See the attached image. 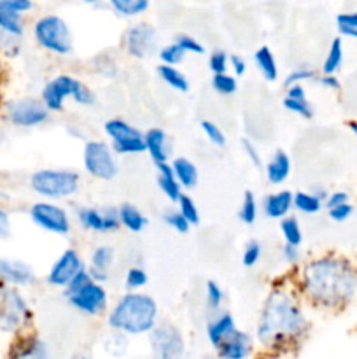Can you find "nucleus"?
Wrapping results in <instances>:
<instances>
[{
	"mask_svg": "<svg viewBox=\"0 0 357 359\" xmlns=\"http://www.w3.org/2000/svg\"><path fill=\"white\" fill-rule=\"evenodd\" d=\"M255 214H258V205H255V198L251 191L245 193L244 203L240 209V219L245 224H252L255 221Z\"/></svg>",
	"mask_w": 357,
	"mask_h": 359,
	"instance_id": "obj_36",
	"label": "nucleus"
},
{
	"mask_svg": "<svg viewBox=\"0 0 357 359\" xmlns=\"http://www.w3.org/2000/svg\"><path fill=\"white\" fill-rule=\"evenodd\" d=\"M321 83L328 88H340V81L335 76H322Z\"/></svg>",
	"mask_w": 357,
	"mask_h": 359,
	"instance_id": "obj_57",
	"label": "nucleus"
},
{
	"mask_svg": "<svg viewBox=\"0 0 357 359\" xmlns=\"http://www.w3.org/2000/svg\"><path fill=\"white\" fill-rule=\"evenodd\" d=\"M234 330L237 328H234L233 318H231L230 314H224L220 316L219 319H216L214 323H210L206 333H209L210 344H212L214 347H219Z\"/></svg>",
	"mask_w": 357,
	"mask_h": 359,
	"instance_id": "obj_22",
	"label": "nucleus"
},
{
	"mask_svg": "<svg viewBox=\"0 0 357 359\" xmlns=\"http://www.w3.org/2000/svg\"><path fill=\"white\" fill-rule=\"evenodd\" d=\"M209 65H210V70H212L216 76H219V74H226V69H227L226 53H224V51H214L212 55H210Z\"/></svg>",
	"mask_w": 357,
	"mask_h": 359,
	"instance_id": "obj_42",
	"label": "nucleus"
},
{
	"mask_svg": "<svg viewBox=\"0 0 357 359\" xmlns=\"http://www.w3.org/2000/svg\"><path fill=\"white\" fill-rule=\"evenodd\" d=\"M178 212L182 214V217H184L189 224L200 223V214L198 209H196V203L192 202L188 195H181V198H178Z\"/></svg>",
	"mask_w": 357,
	"mask_h": 359,
	"instance_id": "obj_35",
	"label": "nucleus"
},
{
	"mask_svg": "<svg viewBox=\"0 0 357 359\" xmlns=\"http://www.w3.org/2000/svg\"><path fill=\"white\" fill-rule=\"evenodd\" d=\"M150 347L158 359H182L184 358V340L181 332L172 325H161L150 333Z\"/></svg>",
	"mask_w": 357,
	"mask_h": 359,
	"instance_id": "obj_8",
	"label": "nucleus"
},
{
	"mask_svg": "<svg viewBox=\"0 0 357 359\" xmlns=\"http://www.w3.org/2000/svg\"><path fill=\"white\" fill-rule=\"evenodd\" d=\"M80 270H84L83 262H80V258L77 256L76 251L69 249V251L63 252V255L59 256L58 262L52 265L48 280L51 284H55V286H69L70 280H72Z\"/></svg>",
	"mask_w": 357,
	"mask_h": 359,
	"instance_id": "obj_13",
	"label": "nucleus"
},
{
	"mask_svg": "<svg viewBox=\"0 0 357 359\" xmlns=\"http://www.w3.org/2000/svg\"><path fill=\"white\" fill-rule=\"evenodd\" d=\"M30 319L24 298L13 286L0 283V330L7 333H16Z\"/></svg>",
	"mask_w": 357,
	"mask_h": 359,
	"instance_id": "obj_6",
	"label": "nucleus"
},
{
	"mask_svg": "<svg viewBox=\"0 0 357 359\" xmlns=\"http://www.w3.org/2000/svg\"><path fill=\"white\" fill-rule=\"evenodd\" d=\"M9 359H49V354L38 339H23L14 344Z\"/></svg>",
	"mask_w": 357,
	"mask_h": 359,
	"instance_id": "obj_19",
	"label": "nucleus"
},
{
	"mask_svg": "<svg viewBox=\"0 0 357 359\" xmlns=\"http://www.w3.org/2000/svg\"><path fill=\"white\" fill-rule=\"evenodd\" d=\"M10 231V221H9V214L6 212L4 209H0V241L6 238Z\"/></svg>",
	"mask_w": 357,
	"mask_h": 359,
	"instance_id": "obj_53",
	"label": "nucleus"
},
{
	"mask_svg": "<svg viewBox=\"0 0 357 359\" xmlns=\"http://www.w3.org/2000/svg\"><path fill=\"white\" fill-rule=\"evenodd\" d=\"M282 233L286 237L287 244L293 245V248H298L301 244L303 235H301V228L296 217H286L282 221Z\"/></svg>",
	"mask_w": 357,
	"mask_h": 359,
	"instance_id": "obj_34",
	"label": "nucleus"
},
{
	"mask_svg": "<svg viewBox=\"0 0 357 359\" xmlns=\"http://www.w3.org/2000/svg\"><path fill=\"white\" fill-rule=\"evenodd\" d=\"M158 72H160L161 79H163L167 84H170L174 90H178V91H188L189 90L188 79H186L184 74L178 72L175 67L164 65V63H163V65L158 67Z\"/></svg>",
	"mask_w": 357,
	"mask_h": 359,
	"instance_id": "obj_31",
	"label": "nucleus"
},
{
	"mask_svg": "<svg viewBox=\"0 0 357 359\" xmlns=\"http://www.w3.org/2000/svg\"><path fill=\"white\" fill-rule=\"evenodd\" d=\"M340 34L346 35V37L357 39V30H354V28H340Z\"/></svg>",
	"mask_w": 357,
	"mask_h": 359,
	"instance_id": "obj_58",
	"label": "nucleus"
},
{
	"mask_svg": "<svg viewBox=\"0 0 357 359\" xmlns=\"http://www.w3.org/2000/svg\"><path fill=\"white\" fill-rule=\"evenodd\" d=\"M118 214H119V223H122L128 230L132 231L144 230V226L147 224V219L140 214V210L136 209V207L130 205V203L121 205V209L118 210Z\"/></svg>",
	"mask_w": 357,
	"mask_h": 359,
	"instance_id": "obj_28",
	"label": "nucleus"
},
{
	"mask_svg": "<svg viewBox=\"0 0 357 359\" xmlns=\"http://www.w3.org/2000/svg\"><path fill=\"white\" fill-rule=\"evenodd\" d=\"M255 63H258L259 70L262 72V76L266 77L268 81H275L276 79V62H275V56H273V53L270 51V48H266V46H262V48H259L258 51H255V56H254Z\"/></svg>",
	"mask_w": 357,
	"mask_h": 359,
	"instance_id": "obj_30",
	"label": "nucleus"
},
{
	"mask_svg": "<svg viewBox=\"0 0 357 359\" xmlns=\"http://www.w3.org/2000/svg\"><path fill=\"white\" fill-rule=\"evenodd\" d=\"M0 32L13 37H20L23 34V23H21V14L14 13L7 7L6 0H0Z\"/></svg>",
	"mask_w": 357,
	"mask_h": 359,
	"instance_id": "obj_25",
	"label": "nucleus"
},
{
	"mask_svg": "<svg viewBox=\"0 0 357 359\" xmlns=\"http://www.w3.org/2000/svg\"><path fill=\"white\" fill-rule=\"evenodd\" d=\"M158 170H160V177H158V182H160V188L172 202H178L181 198V184L175 179L174 170H172V165L161 163L158 165Z\"/></svg>",
	"mask_w": 357,
	"mask_h": 359,
	"instance_id": "obj_24",
	"label": "nucleus"
},
{
	"mask_svg": "<svg viewBox=\"0 0 357 359\" xmlns=\"http://www.w3.org/2000/svg\"><path fill=\"white\" fill-rule=\"evenodd\" d=\"M286 98H293V100H304V98H307V93H304L303 86H300V84H294V86H290L289 90H287Z\"/></svg>",
	"mask_w": 357,
	"mask_h": 359,
	"instance_id": "obj_54",
	"label": "nucleus"
},
{
	"mask_svg": "<svg viewBox=\"0 0 357 359\" xmlns=\"http://www.w3.org/2000/svg\"><path fill=\"white\" fill-rule=\"evenodd\" d=\"M164 221H167L174 230L181 231V233H186V231L189 230V226H191V224L182 217V214L178 212V210H172V212H168L167 216H164Z\"/></svg>",
	"mask_w": 357,
	"mask_h": 359,
	"instance_id": "obj_45",
	"label": "nucleus"
},
{
	"mask_svg": "<svg viewBox=\"0 0 357 359\" xmlns=\"http://www.w3.org/2000/svg\"><path fill=\"white\" fill-rule=\"evenodd\" d=\"M284 107L290 112L303 116V118H312L314 116V109L308 104V100H293V98H284Z\"/></svg>",
	"mask_w": 357,
	"mask_h": 359,
	"instance_id": "obj_39",
	"label": "nucleus"
},
{
	"mask_svg": "<svg viewBox=\"0 0 357 359\" xmlns=\"http://www.w3.org/2000/svg\"><path fill=\"white\" fill-rule=\"evenodd\" d=\"M35 193L49 198H59L76 193L79 186V175L69 170H38L30 181Z\"/></svg>",
	"mask_w": 357,
	"mask_h": 359,
	"instance_id": "obj_7",
	"label": "nucleus"
},
{
	"mask_svg": "<svg viewBox=\"0 0 357 359\" xmlns=\"http://www.w3.org/2000/svg\"><path fill=\"white\" fill-rule=\"evenodd\" d=\"M72 359H88V358H84V356H76V358H72Z\"/></svg>",
	"mask_w": 357,
	"mask_h": 359,
	"instance_id": "obj_60",
	"label": "nucleus"
},
{
	"mask_svg": "<svg viewBox=\"0 0 357 359\" xmlns=\"http://www.w3.org/2000/svg\"><path fill=\"white\" fill-rule=\"evenodd\" d=\"M345 203H349V195L343 191L332 193V195H329L328 200H326V207H328L329 210L335 209V207L345 205Z\"/></svg>",
	"mask_w": 357,
	"mask_h": 359,
	"instance_id": "obj_51",
	"label": "nucleus"
},
{
	"mask_svg": "<svg viewBox=\"0 0 357 359\" xmlns=\"http://www.w3.org/2000/svg\"><path fill=\"white\" fill-rule=\"evenodd\" d=\"M231 65H233V69H234V72L238 74V76H241V74L245 72V60L241 58V56H238V55H234V56H231Z\"/></svg>",
	"mask_w": 357,
	"mask_h": 359,
	"instance_id": "obj_55",
	"label": "nucleus"
},
{
	"mask_svg": "<svg viewBox=\"0 0 357 359\" xmlns=\"http://www.w3.org/2000/svg\"><path fill=\"white\" fill-rule=\"evenodd\" d=\"M338 28H354L357 30V13H343L336 18Z\"/></svg>",
	"mask_w": 357,
	"mask_h": 359,
	"instance_id": "obj_50",
	"label": "nucleus"
},
{
	"mask_svg": "<svg viewBox=\"0 0 357 359\" xmlns=\"http://www.w3.org/2000/svg\"><path fill=\"white\" fill-rule=\"evenodd\" d=\"M350 130H352L354 135L357 137V121H352V123H350Z\"/></svg>",
	"mask_w": 357,
	"mask_h": 359,
	"instance_id": "obj_59",
	"label": "nucleus"
},
{
	"mask_svg": "<svg viewBox=\"0 0 357 359\" xmlns=\"http://www.w3.org/2000/svg\"><path fill=\"white\" fill-rule=\"evenodd\" d=\"M172 170H174L175 179H177L178 184L186 186V188H191L198 181V170H196L195 163H191L186 158H177L172 163Z\"/></svg>",
	"mask_w": 357,
	"mask_h": 359,
	"instance_id": "obj_26",
	"label": "nucleus"
},
{
	"mask_svg": "<svg viewBox=\"0 0 357 359\" xmlns=\"http://www.w3.org/2000/svg\"><path fill=\"white\" fill-rule=\"evenodd\" d=\"M69 300L77 311H83L86 312V314H98V312L105 307L107 297H105L104 287L91 283L88 284L86 287H83L80 291H77V293L70 294Z\"/></svg>",
	"mask_w": 357,
	"mask_h": 359,
	"instance_id": "obj_14",
	"label": "nucleus"
},
{
	"mask_svg": "<svg viewBox=\"0 0 357 359\" xmlns=\"http://www.w3.org/2000/svg\"><path fill=\"white\" fill-rule=\"evenodd\" d=\"M30 216L37 226L52 231V233H66L70 230L66 212L59 209L58 205H52V203H35L30 210Z\"/></svg>",
	"mask_w": 357,
	"mask_h": 359,
	"instance_id": "obj_12",
	"label": "nucleus"
},
{
	"mask_svg": "<svg viewBox=\"0 0 357 359\" xmlns=\"http://www.w3.org/2000/svg\"><path fill=\"white\" fill-rule=\"evenodd\" d=\"M160 58L163 60L164 65L174 67L175 63H181L184 60V51H182V48L178 44H170L161 49Z\"/></svg>",
	"mask_w": 357,
	"mask_h": 359,
	"instance_id": "obj_38",
	"label": "nucleus"
},
{
	"mask_svg": "<svg viewBox=\"0 0 357 359\" xmlns=\"http://www.w3.org/2000/svg\"><path fill=\"white\" fill-rule=\"evenodd\" d=\"M91 283H93V279H91L90 273H88L86 270H80V272L77 273L72 280H70L69 286H66V290H69V297L70 294L77 293V291H80L83 287H86L88 284H91Z\"/></svg>",
	"mask_w": 357,
	"mask_h": 359,
	"instance_id": "obj_43",
	"label": "nucleus"
},
{
	"mask_svg": "<svg viewBox=\"0 0 357 359\" xmlns=\"http://www.w3.org/2000/svg\"><path fill=\"white\" fill-rule=\"evenodd\" d=\"M217 349L219 359H245L252 351V342L247 333L234 330Z\"/></svg>",
	"mask_w": 357,
	"mask_h": 359,
	"instance_id": "obj_17",
	"label": "nucleus"
},
{
	"mask_svg": "<svg viewBox=\"0 0 357 359\" xmlns=\"http://www.w3.org/2000/svg\"><path fill=\"white\" fill-rule=\"evenodd\" d=\"M307 319L296 304L284 293H272L266 300L258 328V339L266 346L300 335Z\"/></svg>",
	"mask_w": 357,
	"mask_h": 359,
	"instance_id": "obj_2",
	"label": "nucleus"
},
{
	"mask_svg": "<svg viewBox=\"0 0 357 359\" xmlns=\"http://www.w3.org/2000/svg\"><path fill=\"white\" fill-rule=\"evenodd\" d=\"M352 212H354V207L350 205V203H345V205L335 207V209L329 210V217L338 221V223H342V221L349 219V217L352 216Z\"/></svg>",
	"mask_w": 357,
	"mask_h": 359,
	"instance_id": "obj_49",
	"label": "nucleus"
},
{
	"mask_svg": "<svg viewBox=\"0 0 357 359\" xmlns=\"http://www.w3.org/2000/svg\"><path fill=\"white\" fill-rule=\"evenodd\" d=\"M48 109L35 98L13 100L7 105V118L16 126H35L48 119Z\"/></svg>",
	"mask_w": 357,
	"mask_h": 359,
	"instance_id": "obj_11",
	"label": "nucleus"
},
{
	"mask_svg": "<svg viewBox=\"0 0 357 359\" xmlns=\"http://www.w3.org/2000/svg\"><path fill=\"white\" fill-rule=\"evenodd\" d=\"M34 280V270L18 259L0 258V283L7 286H27Z\"/></svg>",
	"mask_w": 357,
	"mask_h": 359,
	"instance_id": "obj_16",
	"label": "nucleus"
},
{
	"mask_svg": "<svg viewBox=\"0 0 357 359\" xmlns=\"http://www.w3.org/2000/svg\"><path fill=\"white\" fill-rule=\"evenodd\" d=\"M294 195L290 191H280L275 195H270L265 200V212L270 217H284L289 212L290 205H293Z\"/></svg>",
	"mask_w": 357,
	"mask_h": 359,
	"instance_id": "obj_23",
	"label": "nucleus"
},
{
	"mask_svg": "<svg viewBox=\"0 0 357 359\" xmlns=\"http://www.w3.org/2000/svg\"><path fill=\"white\" fill-rule=\"evenodd\" d=\"M147 284V276L142 269H132L126 276V286L136 290V287H142Z\"/></svg>",
	"mask_w": 357,
	"mask_h": 359,
	"instance_id": "obj_47",
	"label": "nucleus"
},
{
	"mask_svg": "<svg viewBox=\"0 0 357 359\" xmlns=\"http://www.w3.org/2000/svg\"><path fill=\"white\" fill-rule=\"evenodd\" d=\"M241 146H244L245 153H247V156L251 158L252 163H254V165H261V156H259L258 149H255V146L251 142V140L244 139V140H241Z\"/></svg>",
	"mask_w": 357,
	"mask_h": 359,
	"instance_id": "obj_52",
	"label": "nucleus"
},
{
	"mask_svg": "<svg viewBox=\"0 0 357 359\" xmlns=\"http://www.w3.org/2000/svg\"><path fill=\"white\" fill-rule=\"evenodd\" d=\"M212 86L217 93L231 95L237 91V81H234V77L227 76V74H219V76H214Z\"/></svg>",
	"mask_w": 357,
	"mask_h": 359,
	"instance_id": "obj_37",
	"label": "nucleus"
},
{
	"mask_svg": "<svg viewBox=\"0 0 357 359\" xmlns=\"http://www.w3.org/2000/svg\"><path fill=\"white\" fill-rule=\"evenodd\" d=\"M175 44L181 46L182 51H184V53L189 51V53H195V55H202V53L205 51V49H203V46L200 44L196 39L189 37V35H178L177 42H175Z\"/></svg>",
	"mask_w": 357,
	"mask_h": 359,
	"instance_id": "obj_44",
	"label": "nucleus"
},
{
	"mask_svg": "<svg viewBox=\"0 0 357 359\" xmlns=\"http://www.w3.org/2000/svg\"><path fill=\"white\" fill-rule=\"evenodd\" d=\"M154 41H156V30H154V27L146 23L132 27L128 30V35H126L128 53L132 56H136V58H144L153 49Z\"/></svg>",
	"mask_w": 357,
	"mask_h": 359,
	"instance_id": "obj_15",
	"label": "nucleus"
},
{
	"mask_svg": "<svg viewBox=\"0 0 357 359\" xmlns=\"http://www.w3.org/2000/svg\"><path fill=\"white\" fill-rule=\"evenodd\" d=\"M79 219L90 230L108 231L119 226V214L114 209L107 210L105 214L98 212L97 209H83L79 212Z\"/></svg>",
	"mask_w": 357,
	"mask_h": 359,
	"instance_id": "obj_18",
	"label": "nucleus"
},
{
	"mask_svg": "<svg viewBox=\"0 0 357 359\" xmlns=\"http://www.w3.org/2000/svg\"><path fill=\"white\" fill-rule=\"evenodd\" d=\"M284 252H286L287 262L294 263V262H296V259H298V249H296V248H293V245L286 244V249H284Z\"/></svg>",
	"mask_w": 357,
	"mask_h": 359,
	"instance_id": "obj_56",
	"label": "nucleus"
},
{
	"mask_svg": "<svg viewBox=\"0 0 357 359\" xmlns=\"http://www.w3.org/2000/svg\"><path fill=\"white\" fill-rule=\"evenodd\" d=\"M35 39L42 48L58 55H69L72 51V37L69 25L59 16H44L35 23Z\"/></svg>",
	"mask_w": 357,
	"mask_h": 359,
	"instance_id": "obj_5",
	"label": "nucleus"
},
{
	"mask_svg": "<svg viewBox=\"0 0 357 359\" xmlns=\"http://www.w3.org/2000/svg\"><path fill=\"white\" fill-rule=\"evenodd\" d=\"M315 74H314V70H310V69H296V70H293V72L289 74V76H287V79H286V86L287 88H290V84H298V83H301V81H307V79H312V77H314Z\"/></svg>",
	"mask_w": 357,
	"mask_h": 359,
	"instance_id": "obj_48",
	"label": "nucleus"
},
{
	"mask_svg": "<svg viewBox=\"0 0 357 359\" xmlns=\"http://www.w3.org/2000/svg\"><path fill=\"white\" fill-rule=\"evenodd\" d=\"M69 95L74 97V100L84 105H90L94 102L93 93L83 83L70 76H58L51 83L46 84L44 91H42V104L46 105L48 111H62L63 100Z\"/></svg>",
	"mask_w": 357,
	"mask_h": 359,
	"instance_id": "obj_4",
	"label": "nucleus"
},
{
	"mask_svg": "<svg viewBox=\"0 0 357 359\" xmlns=\"http://www.w3.org/2000/svg\"><path fill=\"white\" fill-rule=\"evenodd\" d=\"M91 263H93V269H91L90 276L94 280H105L107 279V269L112 263V249L111 248H98L97 251L91 256Z\"/></svg>",
	"mask_w": 357,
	"mask_h": 359,
	"instance_id": "obj_27",
	"label": "nucleus"
},
{
	"mask_svg": "<svg viewBox=\"0 0 357 359\" xmlns=\"http://www.w3.org/2000/svg\"><path fill=\"white\" fill-rule=\"evenodd\" d=\"M111 6L125 16H135L149 7L147 0H111Z\"/></svg>",
	"mask_w": 357,
	"mask_h": 359,
	"instance_id": "obj_32",
	"label": "nucleus"
},
{
	"mask_svg": "<svg viewBox=\"0 0 357 359\" xmlns=\"http://www.w3.org/2000/svg\"><path fill=\"white\" fill-rule=\"evenodd\" d=\"M156 316L158 307L153 298L147 294L133 293L126 294L118 302L108 318V325L119 332L139 335V333L150 332L154 328Z\"/></svg>",
	"mask_w": 357,
	"mask_h": 359,
	"instance_id": "obj_3",
	"label": "nucleus"
},
{
	"mask_svg": "<svg viewBox=\"0 0 357 359\" xmlns=\"http://www.w3.org/2000/svg\"><path fill=\"white\" fill-rule=\"evenodd\" d=\"M220 304H223V290L214 280H209L206 283V305L214 311Z\"/></svg>",
	"mask_w": 357,
	"mask_h": 359,
	"instance_id": "obj_41",
	"label": "nucleus"
},
{
	"mask_svg": "<svg viewBox=\"0 0 357 359\" xmlns=\"http://www.w3.org/2000/svg\"><path fill=\"white\" fill-rule=\"evenodd\" d=\"M259 258H261V245H259V242L255 241L248 242L244 252V265L245 266L255 265V263L259 262Z\"/></svg>",
	"mask_w": 357,
	"mask_h": 359,
	"instance_id": "obj_46",
	"label": "nucleus"
},
{
	"mask_svg": "<svg viewBox=\"0 0 357 359\" xmlns=\"http://www.w3.org/2000/svg\"><path fill=\"white\" fill-rule=\"evenodd\" d=\"M303 284L315 302L336 307L356 294L357 272L342 258H321L303 270Z\"/></svg>",
	"mask_w": 357,
	"mask_h": 359,
	"instance_id": "obj_1",
	"label": "nucleus"
},
{
	"mask_svg": "<svg viewBox=\"0 0 357 359\" xmlns=\"http://www.w3.org/2000/svg\"><path fill=\"white\" fill-rule=\"evenodd\" d=\"M144 140H146V151H149L150 158H153L158 165L167 163V135H164L163 130H149V132L146 133V137H144Z\"/></svg>",
	"mask_w": 357,
	"mask_h": 359,
	"instance_id": "obj_20",
	"label": "nucleus"
},
{
	"mask_svg": "<svg viewBox=\"0 0 357 359\" xmlns=\"http://www.w3.org/2000/svg\"><path fill=\"white\" fill-rule=\"evenodd\" d=\"M84 165L91 175L98 179H112L118 174V163H115L112 151L104 142H88L84 147Z\"/></svg>",
	"mask_w": 357,
	"mask_h": 359,
	"instance_id": "obj_9",
	"label": "nucleus"
},
{
	"mask_svg": "<svg viewBox=\"0 0 357 359\" xmlns=\"http://www.w3.org/2000/svg\"><path fill=\"white\" fill-rule=\"evenodd\" d=\"M343 62V42L342 39L336 37L332 39L331 46H329L328 56L324 60V65H322V72L324 76H335L336 70L340 69Z\"/></svg>",
	"mask_w": 357,
	"mask_h": 359,
	"instance_id": "obj_29",
	"label": "nucleus"
},
{
	"mask_svg": "<svg viewBox=\"0 0 357 359\" xmlns=\"http://www.w3.org/2000/svg\"><path fill=\"white\" fill-rule=\"evenodd\" d=\"M105 132L111 137L114 147L122 154H135L146 151V140L135 126L121 119H112L105 123Z\"/></svg>",
	"mask_w": 357,
	"mask_h": 359,
	"instance_id": "obj_10",
	"label": "nucleus"
},
{
	"mask_svg": "<svg viewBox=\"0 0 357 359\" xmlns=\"http://www.w3.org/2000/svg\"><path fill=\"white\" fill-rule=\"evenodd\" d=\"M202 130L205 132V135L209 137V140H212L216 146H224L226 144V137H224L223 130L212 121H202Z\"/></svg>",
	"mask_w": 357,
	"mask_h": 359,
	"instance_id": "obj_40",
	"label": "nucleus"
},
{
	"mask_svg": "<svg viewBox=\"0 0 357 359\" xmlns=\"http://www.w3.org/2000/svg\"><path fill=\"white\" fill-rule=\"evenodd\" d=\"M290 174V160L284 151H276L275 156L272 158V161L266 167V175H268V181L272 184H280V182L286 181Z\"/></svg>",
	"mask_w": 357,
	"mask_h": 359,
	"instance_id": "obj_21",
	"label": "nucleus"
},
{
	"mask_svg": "<svg viewBox=\"0 0 357 359\" xmlns=\"http://www.w3.org/2000/svg\"><path fill=\"white\" fill-rule=\"evenodd\" d=\"M293 203L304 214H315L322 207L321 198L317 195H310V193H296L293 198Z\"/></svg>",
	"mask_w": 357,
	"mask_h": 359,
	"instance_id": "obj_33",
	"label": "nucleus"
}]
</instances>
